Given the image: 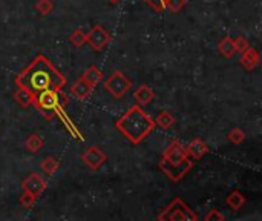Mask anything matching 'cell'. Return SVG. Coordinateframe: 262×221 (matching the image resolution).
I'll list each match as a JSON object with an SVG mask.
<instances>
[{"label": "cell", "mask_w": 262, "mask_h": 221, "mask_svg": "<svg viewBox=\"0 0 262 221\" xmlns=\"http://www.w3.org/2000/svg\"><path fill=\"white\" fill-rule=\"evenodd\" d=\"M17 83L25 91L41 92L46 89L61 88L64 80L45 57H38L25 72L17 77Z\"/></svg>", "instance_id": "cell-1"}, {"label": "cell", "mask_w": 262, "mask_h": 221, "mask_svg": "<svg viewBox=\"0 0 262 221\" xmlns=\"http://www.w3.org/2000/svg\"><path fill=\"white\" fill-rule=\"evenodd\" d=\"M118 128L132 142H140L154 128V122L143 112L141 108L134 106L126 115L121 117V120L118 122Z\"/></svg>", "instance_id": "cell-2"}, {"label": "cell", "mask_w": 262, "mask_h": 221, "mask_svg": "<svg viewBox=\"0 0 262 221\" xmlns=\"http://www.w3.org/2000/svg\"><path fill=\"white\" fill-rule=\"evenodd\" d=\"M38 106L43 111H57L58 114H61L58 94L55 91H52V89H46V91L40 92V95H38Z\"/></svg>", "instance_id": "cell-3"}, {"label": "cell", "mask_w": 262, "mask_h": 221, "mask_svg": "<svg viewBox=\"0 0 262 221\" xmlns=\"http://www.w3.org/2000/svg\"><path fill=\"white\" fill-rule=\"evenodd\" d=\"M129 85H130V82L126 80L124 75H123L121 72L112 74V77H111V78L107 80V83H106L107 89H109L115 97H120L126 89H129Z\"/></svg>", "instance_id": "cell-4"}, {"label": "cell", "mask_w": 262, "mask_h": 221, "mask_svg": "<svg viewBox=\"0 0 262 221\" xmlns=\"http://www.w3.org/2000/svg\"><path fill=\"white\" fill-rule=\"evenodd\" d=\"M92 38H89V42L97 48V49H100L101 48V45H104L106 43V40H107V35L104 34V31H101V29H95L94 32H92V35H91Z\"/></svg>", "instance_id": "cell-5"}, {"label": "cell", "mask_w": 262, "mask_h": 221, "mask_svg": "<svg viewBox=\"0 0 262 221\" xmlns=\"http://www.w3.org/2000/svg\"><path fill=\"white\" fill-rule=\"evenodd\" d=\"M135 95H137V98H138L141 103H147V102L154 97V94L149 91V88H147V86H143L140 91H137V94H135Z\"/></svg>", "instance_id": "cell-6"}, {"label": "cell", "mask_w": 262, "mask_h": 221, "mask_svg": "<svg viewBox=\"0 0 262 221\" xmlns=\"http://www.w3.org/2000/svg\"><path fill=\"white\" fill-rule=\"evenodd\" d=\"M166 2L167 0H147V3L152 5V6H155V8H161Z\"/></svg>", "instance_id": "cell-7"}]
</instances>
